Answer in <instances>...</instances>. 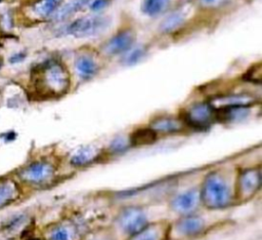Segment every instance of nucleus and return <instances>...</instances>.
Listing matches in <instances>:
<instances>
[{
	"instance_id": "b1692460",
	"label": "nucleus",
	"mask_w": 262,
	"mask_h": 240,
	"mask_svg": "<svg viewBox=\"0 0 262 240\" xmlns=\"http://www.w3.org/2000/svg\"><path fill=\"white\" fill-rule=\"evenodd\" d=\"M145 54V49L142 46L139 47H135L132 49H129L127 55L125 56L124 63L126 65H135L137 64Z\"/></svg>"
},
{
	"instance_id": "cd10ccee",
	"label": "nucleus",
	"mask_w": 262,
	"mask_h": 240,
	"mask_svg": "<svg viewBox=\"0 0 262 240\" xmlns=\"http://www.w3.org/2000/svg\"><path fill=\"white\" fill-rule=\"evenodd\" d=\"M25 58H26V53L25 52H16V53H14L13 55L10 56L9 62L11 64H17V63L23 62Z\"/></svg>"
},
{
	"instance_id": "c756f323",
	"label": "nucleus",
	"mask_w": 262,
	"mask_h": 240,
	"mask_svg": "<svg viewBox=\"0 0 262 240\" xmlns=\"http://www.w3.org/2000/svg\"><path fill=\"white\" fill-rule=\"evenodd\" d=\"M1 67H2V59L0 58V68H1Z\"/></svg>"
},
{
	"instance_id": "6ab92c4d",
	"label": "nucleus",
	"mask_w": 262,
	"mask_h": 240,
	"mask_svg": "<svg viewBox=\"0 0 262 240\" xmlns=\"http://www.w3.org/2000/svg\"><path fill=\"white\" fill-rule=\"evenodd\" d=\"M18 196V187L13 181L0 183V207L10 203Z\"/></svg>"
},
{
	"instance_id": "a878e982",
	"label": "nucleus",
	"mask_w": 262,
	"mask_h": 240,
	"mask_svg": "<svg viewBox=\"0 0 262 240\" xmlns=\"http://www.w3.org/2000/svg\"><path fill=\"white\" fill-rule=\"evenodd\" d=\"M110 0H91L90 1V9L92 11H100L103 9L107 4Z\"/></svg>"
},
{
	"instance_id": "f3484780",
	"label": "nucleus",
	"mask_w": 262,
	"mask_h": 240,
	"mask_svg": "<svg viewBox=\"0 0 262 240\" xmlns=\"http://www.w3.org/2000/svg\"><path fill=\"white\" fill-rule=\"evenodd\" d=\"M157 137L158 134L149 127L136 129L129 135L130 147H141L150 145L157 141Z\"/></svg>"
},
{
	"instance_id": "aec40b11",
	"label": "nucleus",
	"mask_w": 262,
	"mask_h": 240,
	"mask_svg": "<svg viewBox=\"0 0 262 240\" xmlns=\"http://www.w3.org/2000/svg\"><path fill=\"white\" fill-rule=\"evenodd\" d=\"M185 21V16L181 11H175L165 17L161 25L160 29L163 33H170L178 29Z\"/></svg>"
},
{
	"instance_id": "9b49d317",
	"label": "nucleus",
	"mask_w": 262,
	"mask_h": 240,
	"mask_svg": "<svg viewBox=\"0 0 262 240\" xmlns=\"http://www.w3.org/2000/svg\"><path fill=\"white\" fill-rule=\"evenodd\" d=\"M148 127L154 130L157 134H176L187 129L186 125L180 117L161 115L155 117Z\"/></svg>"
},
{
	"instance_id": "423d86ee",
	"label": "nucleus",
	"mask_w": 262,
	"mask_h": 240,
	"mask_svg": "<svg viewBox=\"0 0 262 240\" xmlns=\"http://www.w3.org/2000/svg\"><path fill=\"white\" fill-rule=\"evenodd\" d=\"M110 18L103 15L85 16L74 21L67 28V33L76 38H85L102 33L110 26Z\"/></svg>"
},
{
	"instance_id": "dca6fc26",
	"label": "nucleus",
	"mask_w": 262,
	"mask_h": 240,
	"mask_svg": "<svg viewBox=\"0 0 262 240\" xmlns=\"http://www.w3.org/2000/svg\"><path fill=\"white\" fill-rule=\"evenodd\" d=\"M76 72L82 80H89L97 73V65L93 58L82 55L75 62Z\"/></svg>"
},
{
	"instance_id": "393cba45",
	"label": "nucleus",
	"mask_w": 262,
	"mask_h": 240,
	"mask_svg": "<svg viewBox=\"0 0 262 240\" xmlns=\"http://www.w3.org/2000/svg\"><path fill=\"white\" fill-rule=\"evenodd\" d=\"M245 80L260 83L261 81V66L255 65L253 66L246 74H245Z\"/></svg>"
},
{
	"instance_id": "f257e3e1",
	"label": "nucleus",
	"mask_w": 262,
	"mask_h": 240,
	"mask_svg": "<svg viewBox=\"0 0 262 240\" xmlns=\"http://www.w3.org/2000/svg\"><path fill=\"white\" fill-rule=\"evenodd\" d=\"M32 76L36 91L44 97H59L71 85L67 68L56 61H48L40 65Z\"/></svg>"
},
{
	"instance_id": "f03ea898",
	"label": "nucleus",
	"mask_w": 262,
	"mask_h": 240,
	"mask_svg": "<svg viewBox=\"0 0 262 240\" xmlns=\"http://www.w3.org/2000/svg\"><path fill=\"white\" fill-rule=\"evenodd\" d=\"M201 203L208 209H223L230 206L234 198V187L228 176L219 170L209 172L200 188Z\"/></svg>"
},
{
	"instance_id": "5701e85b",
	"label": "nucleus",
	"mask_w": 262,
	"mask_h": 240,
	"mask_svg": "<svg viewBox=\"0 0 262 240\" xmlns=\"http://www.w3.org/2000/svg\"><path fill=\"white\" fill-rule=\"evenodd\" d=\"M131 148L130 143H129V137L121 136L113 141V143L108 147V153L115 155V154H120L127 149Z\"/></svg>"
},
{
	"instance_id": "6e6552de",
	"label": "nucleus",
	"mask_w": 262,
	"mask_h": 240,
	"mask_svg": "<svg viewBox=\"0 0 262 240\" xmlns=\"http://www.w3.org/2000/svg\"><path fill=\"white\" fill-rule=\"evenodd\" d=\"M200 204H201L200 189L192 188L175 195L171 199L169 205L174 212L180 215H183V214L193 213Z\"/></svg>"
},
{
	"instance_id": "4be33fe9",
	"label": "nucleus",
	"mask_w": 262,
	"mask_h": 240,
	"mask_svg": "<svg viewBox=\"0 0 262 240\" xmlns=\"http://www.w3.org/2000/svg\"><path fill=\"white\" fill-rule=\"evenodd\" d=\"M169 4V0H145L142 10L147 15H157L164 11Z\"/></svg>"
},
{
	"instance_id": "39448f33",
	"label": "nucleus",
	"mask_w": 262,
	"mask_h": 240,
	"mask_svg": "<svg viewBox=\"0 0 262 240\" xmlns=\"http://www.w3.org/2000/svg\"><path fill=\"white\" fill-rule=\"evenodd\" d=\"M116 223L128 236L136 234L149 224L144 209L138 205H131L123 208L119 212Z\"/></svg>"
},
{
	"instance_id": "2eb2a0df",
	"label": "nucleus",
	"mask_w": 262,
	"mask_h": 240,
	"mask_svg": "<svg viewBox=\"0 0 262 240\" xmlns=\"http://www.w3.org/2000/svg\"><path fill=\"white\" fill-rule=\"evenodd\" d=\"M77 228L73 222H60L49 231V240H76Z\"/></svg>"
},
{
	"instance_id": "412c9836",
	"label": "nucleus",
	"mask_w": 262,
	"mask_h": 240,
	"mask_svg": "<svg viewBox=\"0 0 262 240\" xmlns=\"http://www.w3.org/2000/svg\"><path fill=\"white\" fill-rule=\"evenodd\" d=\"M61 0H38L33 9L36 14L39 16H49L53 15V13L59 7Z\"/></svg>"
},
{
	"instance_id": "7ed1b4c3",
	"label": "nucleus",
	"mask_w": 262,
	"mask_h": 240,
	"mask_svg": "<svg viewBox=\"0 0 262 240\" xmlns=\"http://www.w3.org/2000/svg\"><path fill=\"white\" fill-rule=\"evenodd\" d=\"M180 118L187 128L194 130H205L216 122L215 110L209 102L195 103L189 106Z\"/></svg>"
},
{
	"instance_id": "9d476101",
	"label": "nucleus",
	"mask_w": 262,
	"mask_h": 240,
	"mask_svg": "<svg viewBox=\"0 0 262 240\" xmlns=\"http://www.w3.org/2000/svg\"><path fill=\"white\" fill-rule=\"evenodd\" d=\"M209 103L214 108V110L237 107L251 108L256 104V97L249 93H230L213 96L210 98Z\"/></svg>"
},
{
	"instance_id": "20e7f679",
	"label": "nucleus",
	"mask_w": 262,
	"mask_h": 240,
	"mask_svg": "<svg viewBox=\"0 0 262 240\" xmlns=\"http://www.w3.org/2000/svg\"><path fill=\"white\" fill-rule=\"evenodd\" d=\"M261 171L259 167H251L239 170L234 184V198L241 201L251 199L260 190Z\"/></svg>"
},
{
	"instance_id": "bb28decb",
	"label": "nucleus",
	"mask_w": 262,
	"mask_h": 240,
	"mask_svg": "<svg viewBox=\"0 0 262 240\" xmlns=\"http://www.w3.org/2000/svg\"><path fill=\"white\" fill-rule=\"evenodd\" d=\"M228 0H200V2L202 3L203 6L206 7H215V6H219L223 3H225Z\"/></svg>"
},
{
	"instance_id": "f8f14e48",
	"label": "nucleus",
	"mask_w": 262,
	"mask_h": 240,
	"mask_svg": "<svg viewBox=\"0 0 262 240\" xmlns=\"http://www.w3.org/2000/svg\"><path fill=\"white\" fill-rule=\"evenodd\" d=\"M171 225L165 222L149 223L136 234L129 236V240H166L170 233Z\"/></svg>"
},
{
	"instance_id": "a211bd4d",
	"label": "nucleus",
	"mask_w": 262,
	"mask_h": 240,
	"mask_svg": "<svg viewBox=\"0 0 262 240\" xmlns=\"http://www.w3.org/2000/svg\"><path fill=\"white\" fill-rule=\"evenodd\" d=\"M90 1L91 0H71L63 6L57 8V10L53 13L54 18L57 21L64 19L66 17H69L70 15L81 10L84 6L90 3Z\"/></svg>"
},
{
	"instance_id": "0eeeda50",
	"label": "nucleus",
	"mask_w": 262,
	"mask_h": 240,
	"mask_svg": "<svg viewBox=\"0 0 262 240\" xmlns=\"http://www.w3.org/2000/svg\"><path fill=\"white\" fill-rule=\"evenodd\" d=\"M55 171L56 168L51 162L36 161L21 169L19 177L32 185H42L50 182L54 177Z\"/></svg>"
},
{
	"instance_id": "1a4fd4ad",
	"label": "nucleus",
	"mask_w": 262,
	"mask_h": 240,
	"mask_svg": "<svg viewBox=\"0 0 262 240\" xmlns=\"http://www.w3.org/2000/svg\"><path fill=\"white\" fill-rule=\"evenodd\" d=\"M206 228L205 221L202 216L193 213L183 214L176 223L170 227L171 230L181 237H194L204 232Z\"/></svg>"
},
{
	"instance_id": "4468645a",
	"label": "nucleus",
	"mask_w": 262,
	"mask_h": 240,
	"mask_svg": "<svg viewBox=\"0 0 262 240\" xmlns=\"http://www.w3.org/2000/svg\"><path fill=\"white\" fill-rule=\"evenodd\" d=\"M101 155V150H98L97 148L82 147L72 155L70 162L75 167L87 166L97 161Z\"/></svg>"
},
{
	"instance_id": "c85d7f7f",
	"label": "nucleus",
	"mask_w": 262,
	"mask_h": 240,
	"mask_svg": "<svg viewBox=\"0 0 262 240\" xmlns=\"http://www.w3.org/2000/svg\"><path fill=\"white\" fill-rule=\"evenodd\" d=\"M86 240H112V239L108 236H104L103 234H98V236L93 235V236H91L90 238H88Z\"/></svg>"
},
{
	"instance_id": "ddd939ff",
	"label": "nucleus",
	"mask_w": 262,
	"mask_h": 240,
	"mask_svg": "<svg viewBox=\"0 0 262 240\" xmlns=\"http://www.w3.org/2000/svg\"><path fill=\"white\" fill-rule=\"evenodd\" d=\"M135 36L131 30H124L113 36L104 46V51L108 54H120L128 51L133 42Z\"/></svg>"
}]
</instances>
